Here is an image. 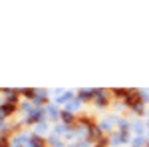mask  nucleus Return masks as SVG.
I'll use <instances>...</instances> for the list:
<instances>
[{"label": "nucleus", "instance_id": "obj_1", "mask_svg": "<svg viewBox=\"0 0 149 147\" xmlns=\"http://www.w3.org/2000/svg\"><path fill=\"white\" fill-rule=\"evenodd\" d=\"M2 111H4V113H10V111H14V105H12V103H10V105H4V107H2Z\"/></svg>", "mask_w": 149, "mask_h": 147}, {"label": "nucleus", "instance_id": "obj_2", "mask_svg": "<svg viewBox=\"0 0 149 147\" xmlns=\"http://www.w3.org/2000/svg\"><path fill=\"white\" fill-rule=\"evenodd\" d=\"M62 115H64V119H66V121H72V113H70V111H64Z\"/></svg>", "mask_w": 149, "mask_h": 147}, {"label": "nucleus", "instance_id": "obj_3", "mask_svg": "<svg viewBox=\"0 0 149 147\" xmlns=\"http://www.w3.org/2000/svg\"><path fill=\"white\" fill-rule=\"evenodd\" d=\"M32 147H44V145H42L40 139H34V141H32Z\"/></svg>", "mask_w": 149, "mask_h": 147}, {"label": "nucleus", "instance_id": "obj_4", "mask_svg": "<svg viewBox=\"0 0 149 147\" xmlns=\"http://www.w3.org/2000/svg\"><path fill=\"white\" fill-rule=\"evenodd\" d=\"M0 147H6V141H0Z\"/></svg>", "mask_w": 149, "mask_h": 147}]
</instances>
